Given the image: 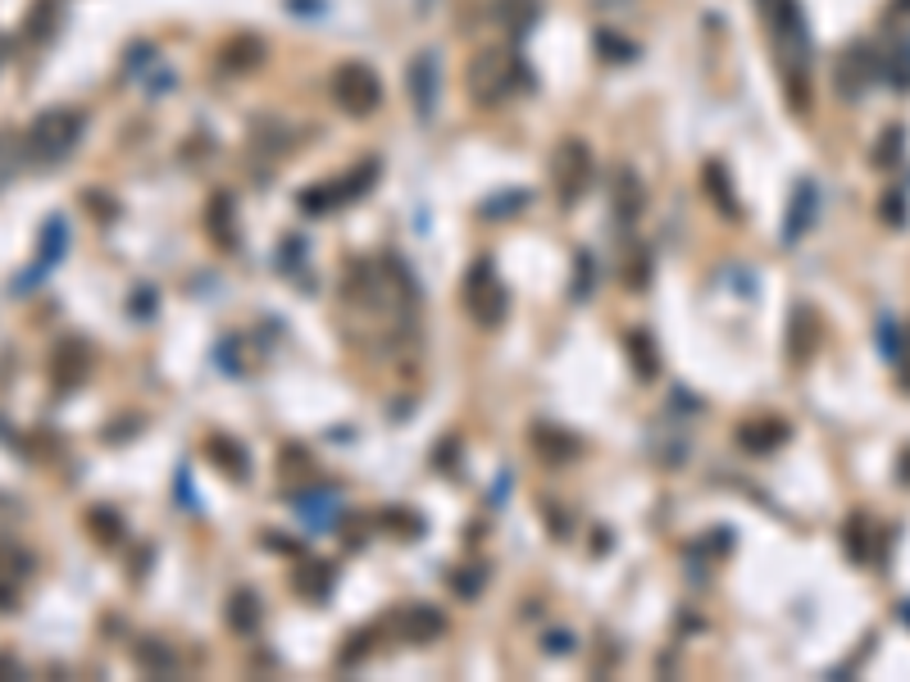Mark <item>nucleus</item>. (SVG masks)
Returning <instances> with one entry per match:
<instances>
[{"label":"nucleus","instance_id":"f257e3e1","mask_svg":"<svg viewBox=\"0 0 910 682\" xmlns=\"http://www.w3.org/2000/svg\"><path fill=\"white\" fill-rule=\"evenodd\" d=\"M761 14L770 23L774 51H779V68L792 87V105L806 109V78H811V28H806V10L802 0H761Z\"/></svg>","mask_w":910,"mask_h":682},{"label":"nucleus","instance_id":"f03ea898","mask_svg":"<svg viewBox=\"0 0 910 682\" xmlns=\"http://www.w3.org/2000/svg\"><path fill=\"white\" fill-rule=\"evenodd\" d=\"M83 128H87V119L78 109H46V114H36L32 128L23 132V156L32 164H60L68 150L83 141Z\"/></svg>","mask_w":910,"mask_h":682},{"label":"nucleus","instance_id":"7ed1b4c3","mask_svg":"<svg viewBox=\"0 0 910 682\" xmlns=\"http://www.w3.org/2000/svg\"><path fill=\"white\" fill-rule=\"evenodd\" d=\"M519 83H523L519 64H515L510 55H501V51H483V55H474V64H469V73H465V87H469V96H474L478 105H497V100H506Z\"/></svg>","mask_w":910,"mask_h":682},{"label":"nucleus","instance_id":"20e7f679","mask_svg":"<svg viewBox=\"0 0 910 682\" xmlns=\"http://www.w3.org/2000/svg\"><path fill=\"white\" fill-rule=\"evenodd\" d=\"M332 96L347 114L364 119V114H373L378 105H383V78H378L364 60H351V64H341L332 73Z\"/></svg>","mask_w":910,"mask_h":682},{"label":"nucleus","instance_id":"39448f33","mask_svg":"<svg viewBox=\"0 0 910 682\" xmlns=\"http://www.w3.org/2000/svg\"><path fill=\"white\" fill-rule=\"evenodd\" d=\"M879 73H883V60L875 55V46L856 42V46L843 51L838 68H833V83H838V96H843V100H860L869 87H875Z\"/></svg>","mask_w":910,"mask_h":682},{"label":"nucleus","instance_id":"423d86ee","mask_svg":"<svg viewBox=\"0 0 910 682\" xmlns=\"http://www.w3.org/2000/svg\"><path fill=\"white\" fill-rule=\"evenodd\" d=\"M592 182V150L583 141H564L560 156H555V187H560V201L574 205Z\"/></svg>","mask_w":910,"mask_h":682},{"label":"nucleus","instance_id":"0eeeda50","mask_svg":"<svg viewBox=\"0 0 910 682\" xmlns=\"http://www.w3.org/2000/svg\"><path fill=\"white\" fill-rule=\"evenodd\" d=\"M437 96H442V60L433 51L414 55L410 60V100H414V114L428 124L437 114Z\"/></svg>","mask_w":910,"mask_h":682},{"label":"nucleus","instance_id":"6e6552de","mask_svg":"<svg viewBox=\"0 0 910 682\" xmlns=\"http://www.w3.org/2000/svg\"><path fill=\"white\" fill-rule=\"evenodd\" d=\"M465 306L483 319V323H497L501 310H506V296L497 287V274H491V264H474L469 269V283H465Z\"/></svg>","mask_w":910,"mask_h":682},{"label":"nucleus","instance_id":"1a4fd4ad","mask_svg":"<svg viewBox=\"0 0 910 682\" xmlns=\"http://www.w3.org/2000/svg\"><path fill=\"white\" fill-rule=\"evenodd\" d=\"M83 373H87V351H83V341H64V347L51 355V377L68 392V387H78V383H83Z\"/></svg>","mask_w":910,"mask_h":682},{"label":"nucleus","instance_id":"9d476101","mask_svg":"<svg viewBox=\"0 0 910 682\" xmlns=\"http://www.w3.org/2000/svg\"><path fill=\"white\" fill-rule=\"evenodd\" d=\"M538 0H491V19H497L501 28H510V32H523V28H533V19H538Z\"/></svg>","mask_w":910,"mask_h":682},{"label":"nucleus","instance_id":"9b49d317","mask_svg":"<svg viewBox=\"0 0 910 682\" xmlns=\"http://www.w3.org/2000/svg\"><path fill=\"white\" fill-rule=\"evenodd\" d=\"M901 156H906V128L892 124V128H883V137H879L869 160H875V169H892V164H901Z\"/></svg>","mask_w":910,"mask_h":682},{"label":"nucleus","instance_id":"f8f14e48","mask_svg":"<svg viewBox=\"0 0 910 682\" xmlns=\"http://www.w3.org/2000/svg\"><path fill=\"white\" fill-rule=\"evenodd\" d=\"M811 214H815V187L802 182V187H796V201H792V219H787V242H796V237L806 233Z\"/></svg>","mask_w":910,"mask_h":682},{"label":"nucleus","instance_id":"ddd939ff","mask_svg":"<svg viewBox=\"0 0 910 682\" xmlns=\"http://www.w3.org/2000/svg\"><path fill=\"white\" fill-rule=\"evenodd\" d=\"M815 347H819V328H815L811 310H796V319H792V355L806 360Z\"/></svg>","mask_w":910,"mask_h":682},{"label":"nucleus","instance_id":"4468645a","mask_svg":"<svg viewBox=\"0 0 910 682\" xmlns=\"http://www.w3.org/2000/svg\"><path fill=\"white\" fill-rule=\"evenodd\" d=\"M23 160H28V156H23V137H14L10 128H0V187L14 178V169H19Z\"/></svg>","mask_w":910,"mask_h":682},{"label":"nucleus","instance_id":"2eb2a0df","mask_svg":"<svg viewBox=\"0 0 910 682\" xmlns=\"http://www.w3.org/2000/svg\"><path fill=\"white\" fill-rule=\"evenodd\" d=\"M883 78L897 87V92H910V42L892 46L888 60H883Z\"/></svg>","mask_w":910,"mask_h":682},{"label":"nucleus","instance_id":"dca6fc26","mask_svg":"<svg viewBox=\"0 0 910 682\" xmlns=\"http://www.w3.org/2000/svg\"><path fill=\"white\" fill-rule=\"evenodd\" d=\"M706 192H715V196H719V210H724L729 219L738 214V196H733V187H729L724 164H706Z\"/></svg>","mask_w":910,"mask_h":682},{"label":"nucleus","instance_id":"f3484780","mask_svg":"<svg viewBox=\"0 0 910 682\" xmlns=\"http://www.w3.org/2000/svg\"><path fill=\"white\" fill-rule=\"evenodd\" d=\"M779 441H787V424H779V419H765V424H755V428H742V446L770 450V446H779Z\"/></svg>","mask_w":910,"mask_h":682},{"label":"nucleus","instance_id":"a211bd4d","mask_svg":"<svg viewBox=\"0 0 910 682\" xmlns=\"http://www.w3.org/2000/svg\"><path fill=\"white\" fill-rule=\"evenodd\" d=\"M264 60V42L260 36H242V42L228 46V68H255Z\"/></svg>","mask_w":910,"mask_h":682},{"label":"nucleus","instance_id":"6ab92c4d","mask_svg":"<svg viewBox=\"0 0 910 682\" xmlns=\"http://www.w3.org/2000/svg\"><path fill=\"white\" fill-rule=\"evenodd\" d=\"M847 551L856 560H869V528H865V519H847Z\"/></svg>","mask_w":910,"mask_h":682},{"label":"nucleus","instance_id":"aec40b11","mask_svg":"<svg viewBox=\"0 0 910 682\" xmlns=\"http://www.w3.org/2000/svg\"><path fill=\"white\" fill-rule=\"evenodd\" d=\"M51 10H55V0H36V6H32V14H28V36H32V42H36V36H46Z\"/></svg>","mask_w":910,"mask_h":682},{"label":"nucleus","instance_id":"412c9836","mask_svg":"<svg viewBox=\"0 0 910 682\" xmlns=\"http://www.w3.org/2000/svg\"><path fill=\"white\" fill-rule=\"evenodd\" d=\"M883 219H888L892 227H901V223H906V201H901V196H883Z\"/></svg>","mask_w":910,"mask_h":682},{"label":"nucleus","instance_id":"4be33fe9","mask_svg":"<svg viewBox=\"0 0 910 682\" xmlns=\"http://www.w3.org/2000/svg\"><path fill=\"white\" fill-rule=\"evenodd\" d=\"M897 364H901V387H906V392H910V355H906V351H901V355H897Z\"/></svg>","mask_w":910,"mask_h":682},{"label":"nucleus","instance_id":"5701e85b","mask_svg":"<svg viewBox=\"0 0 910 682\" xmlns=\"http://www.w3.org/2000/svg\"><path fill=\"white\" fill-rule=\"evenodd\" d=\"M10 605H14V592H10V587H0V610H10Z\"/></svg>","mask_w":910,"mask_h":682},{"label":"nucleus","instance_id":"b1692460","mask_svg":"<svg viewBox=\"0 0 910 682\" xmlns=\"http://www.w3.org/2000/svg\"><path fill=\"white\" fill-rule=\"evenodd\" d=\"M897 473H901V482H910V450L901 455V469H897Z\"/></svg>","mask_w":910,"mask_h":682},{"label":"nucleus","instance_id":"393cba45","mask_svg":"<svg viewBox=\"0 0 910 682\" xmlns=\"http://www.w3.org/2000/svg\"><path fill=\"white\" fill-rule=\"evenodd\" d=\"M10 669H14V660H10V656H0V673H10Z\"/></svg>","mask_w":910,"mask_h":682},{"label":"nucleus","instance_id":"a878e982","mask_svg":"<svg viewBox=\"0 0 910 682\" xmlns=\"http://www.w3.org/2000/svg\"><path fill=\"white\" fill-rule=\"evenodd\" d=\"M0 60H6V36H0Z\"/></svg>","mask_w":910,"mask_h":682}]
</instances>
